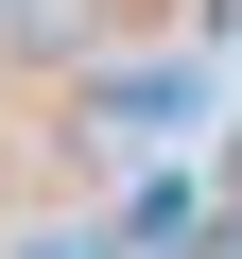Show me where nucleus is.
Instances as JSON below:
<instances>
[{
	"label": "nucleus",
	"instance_id": "f257e3e1",
	"mask_svg": "<svg viewBox=\"0 0 242 259\" xmlns=\"http://www.w3.org/2000/svg\"><path fill=\"white\" fill-rule=\"evenodd\" d=\"M18 259H104V242H87V225H69V242H18Z\"/></svg>",
	"mask_w": 242,
	"mask_h": 259
}]
</instances>
